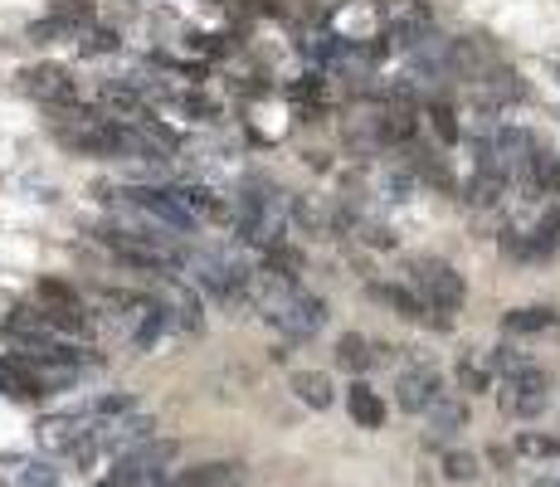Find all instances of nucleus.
Here are the masks:
<instances>
[{
  "label": "nucleus",
  "instance_id": "nucleus-11",
  "mask_svg": "<svg viewBox=\"0 0 560 487\" xmlns=\"http://www.w3.org/2000/svg\"><path fill=\"white\" fill-rule=\"evenodd\" d=\"M156 302L166 307V322H176L181 332H200L205 327V312H200V298H195V288H186L176 273H166L161 278V288H156Z\"/></svg>",
  "mask_w": 560,
  "mask_h": 487
},
{
  "label": "nucleus",
  "instance_id": "nucleus-6",
  "mask_svg": "<svg viewBox=\"0 0 560 487\" xmlns=\"http://www.w3.org/2000/svg\"><path fill=\"white\" fill-rule=\"evenodd\" d=\"M20 93L44 108H64V103H74V78L59 64H30V69H20Z\"/></svg>",
  "mask_w": 560,
  "mask_h": 487
},
{
  "label": "nucleus",
  "instance_id": "nucleus-10",
  "mask_svg": "<svg viewBox=\"0 0 560 487\" xmlns=\"http://www.w3.org/2000/svg\"><path fill=\"white\" fill-rule=\"evenodd\" d=\"M142 444H151V414L132 410L122 414V419H112L108 429H98V458L108 453V458H122V453L142 449Z\"/></svg>",
  "mask_w": 560,
  "mask_h": 487
},
{
  "label": "nucleus",
  "instance_id": "nucleus-19",
  "mask_svg": "<svg viewBox=\"0 0 560 487\" xmlns=\"http://www.w3.org/2000/svg\"><path fill=\"white\" fill-rule=\"evenodd\" d=\"M546 327H556L551 307H517V312L502 317V332H512V337H531V332H546Z\"/></svg>",
  "mask_w": 560,
  "mask_h": 487
},
{
  "label": "nucleus",
  "instance_id": "nucleus-7",
  "mask_svg": "<svg viewBox=\"0 0 560 487\" xmlns=\"http://www.w3.org/2000/svg\"><path fill=\"white\" fill-rule=\"evenodd\" d=\"M380 20H385V39L395 49H414L419 39L429 35V10L419 0H385L380 5Z\"/></svg>",
  "mask_w": 560,
  "mask_h": 487
},
{
  "label": "nucleus",
  "instance_id": "nucleus-18",
  "mask_svg": "<svg viewBox=\"0 0 560 487\" xmlns=\"http://www.w3.org/2000/svg\"><path fill=\"white\" fill-rule=\"evenodd\" d=\"M336 361L346 371H371L375 361H380V346H371V341L356 337V332H346V337L336 341Z\"/></svg>",
  "mask_w": 560,
  "mask_h": 487
},
{
  "label": "nucleus",
  "instance_id": "nucleus-21",
  "mask_svg": "<svg viewBox=\"0 0 560 487\" xmlns=\"http://www.w3.org/2000/svg\"><path fill=\"white\" fill-rule=\"evenodd\" d=\"M424 117H429V127L439 132V142H448V147L463 137V127H458V117H453V108H448V103H429V113H424Z\"/></svg>",
  "mask_w": 560,
  "mask_h": 487
},
{
  "label": "nucleus",
  "instance_id": "nucleus-14",
  "mask_svg": "<svg viewBox=\"0 0 560 487\" xmlns=\"http://www.w3.org/2000/svg\"><path fill=\"white\" fill-rule=\"evenodd\" d=\"M346 410H351V419H356L361 429H380V424H385V400L375 395L371 385H351V390H346Z\"/></svg>",
  "mask_w": 560,
  "mask_h": 487
},
{
  "label": "nucleus",
  "instance_id": "nucleus-3",
  "mask_svg": "<svg viewBox=\"0 0 560 487\" xmlns=\"http://www.w3.org/2000/svg\"><path fill=\"white\" fill-rule=\"evenodd\" d=\"M410 288L424 298V307L434 312V322H448V312H458L468 298V283L463 273L444 259H419L410 263Z\"/></svg>",
  "mask_w": 560,
  "mask_h": 487
},
{
  "label": "nucleus",
  "instance_id": "nucleus-16",
  "mask_svg": "<svg viewBox=\"0 0 560 487\" xmlns=\"http://www.w3.org/2000/svg\"><path fill=\"white\" fill-rule=\"evenodd\" d=\"M492 380H497V371H492V351H468V356L458 361V385H463L468 395L492 390Z\"/></svg>",
  "mask_w": 560,
  "mask_h": 487
},
{
  "label": "nucleus",
  "instance_id": "nucleus-9",
  "mask_svg": "<svg viewBox=\"0 0 560 487\" xmlns=\"http://www.w3.org/2000/svg\"><path fill=\"white\" fill-rule=\"evenodd\" d=\"M273 327H278L288 341H312L322 327H327V302L312 298V293H298V298L273 317Z\"/></svg>",
  "mask_w": 560,
  "mask_h": 487
},
{
  "label": "nucleus",
  "instance_id": "nucleus-8",
  "mask_svg": "<svg viewBox=\"0 0 560 487\" xmlns=\"http://www.w3.org/2000/svg\"><path fill=\"white\" fill-rule=\"evenodd\" d=\"M395 400L405 414H429L439 400H444V380L434 366H410V371L395 380Z\"/></svg>",
  "mask_w": 560,
  "mask_h": 487
},
{
  "label": "nucleus",
  "instance_id": "nucleus-4",
  "mask_svg": "<svg viewBox=\"0 0 560 487\" xmlns=\"http://www.w3.org/2000/svg\"><path fill=\"white\" fill-rule=\"evenodd\" d=\"M186 268L220 302H249V273L254 268H244L239 259H229V254H186Z\"/></svg>",
  "mask_w": 560,
  "mask_h": 487
},
{
  "label": "nucleus",
  "instance_id": "nucleus-15",
  "mask_svg": "<svg viewBox=\"0 0 560 487\" xmlns=\"http://www.w3.org/2000/svg\"><path fill=\"white\" fill-rule=\"evenodd\" d=\"M293 395H298L302 405H312V410H332V400H336L332 375H322V371H298V375H293Z\"/></svg>",
  "mask_w": 560,
  "mask_h": 487
},
{
  "label": "nucleus",
  "instance_id": "nucleus-24",
  "mask_svg": "<svg viewBox=\"0 0 560 487\" xmlns=\"http://www.w3.org/2000/svg\"><path fill=\"white\" fill-rule=\"evenodd\" d=\"M517 453H526V458H560V439H546V434H522V439H517Z\"/></svg>",
  "mask_w": 560,
  "mask_h": 487
},
{
  "label": "nucleus",
  "instance_id": "nucleus-22",
  "mask_svg": "<svg viewBox=\"0 0 560 487\" xmlns=\"http://www.w3.org/2000/svg\"><path fill=\"white\" fill-rule=\"evenodd\" d=\"M15 483L20 487H59V468H49V463H20Z\"/></svg>",
  "mask_w": 560,
  "mask_h": 487
},
{
  "label": "nucleus",
  "instance_id": "nucleus-25",
  "mask_svg": "<svg viewBox=\"0 0 560 487\" xmlns=\"http://www.w3.org/2000/svg\"><path fill=\"white\" fill-rule=\"evenodd\" d=\"M112 49H117L112 30H83V54H112Z\"/></svg>",
  "mask_w": 560,
  "mask_h": 487
},
{
  "label": "nucleus",
  "instance_id": "nucleus-2",
  "mask_svg": "<svg viewBox=\"0 0 560 487\" xmlns=\"http://www.w3.org/2000/svg\"><path fill=\"white\" fill-rule=\"evenodd\" d=\"M176 453L181 449H176L171 439H151V444H142V449L112 458V468L98 478V487H166Z\"/></svg>",
  "mask_w": 560,
  "mask_h": 487
},
{
  "label": "nucleus",
  "instance_id": "nucleus-17",
  "mask_svg": "<svg viewBox=\"0 0 560 487\" xmlns=\"http://www.w3.org/2000/svg\"><path fill=\"white\" fill-rule=\"evenodd\" d=\"M234 483H239L234 463H200V468H186L176 483H166V487H234Z\"/></svg>",
  "mask_w": 560,
  "mask_h": 487
},
{
  "label": "nucleus",
  "instance_id": "nucleus-1",
  "mask_svg": "<svg viewBox=\"0 0 560 487\" xmlns=\"http://www.w3.org/2000/svg\"><path fill=\"white\" fill-rule=\"evenodd\" d=\"M54 137L78 156H117L127 151V122L122 117H103L93 108H54Z\"/></svg>",
  "mask_w": 560,
  "mask_h": 487
},
{
  "label": "nucleus",
  "instance_id": "nucleus-26",
  "mask_svg": "<svg viewBox=\"0 0 560 487\" xmlns=\"http://www.w3.org/2000/svg\"><path fill=\"white\" fill-rule=\"evenodd\" d=\"M288 93H293V103H317V93H322V83H317V78H302V83H293Z\"/></svg>",
  "mask_w": 560,
  "mask_h": 487
},
{
  "label": "nucleus",
  "instance_id": "nucleus-12",
  "mask_svg": "<svg viewBox=\"0 0 560 487\" xmlns=\"http://www.w3.org/2000/svg\"><path fill=\"white\" fill-rule=\"evenodd\" d=\"M473 93L483 98L487 108H502V103H517V98H526V83L512 69H502V64H492L487 74L473 78Z\"/></svg>",
  "mask_w": 560,
  "mask_h": 487
},
{
  "label": "nucleus",
  "instance_id": "nucleus-5",
  "mask_svg": "<svg viewBox=\"0 0 560 487\" xmlns=\"http://www.w3.org/2000/svg\"><path fill=\"white\" fill-rule=\"evenodd\" d=\"M497 405H502V414H512V419L546 414V405H551V375L536 371V366H526L522 375H507L502 390H497Z\"/></svg>",
  "mask_w": 560,
  "mask_h": 487
},
{
  "label": "nucleus",
  "instance_id": "nucleus-23",
  "mask_svg": "<svg viewBox=\"0 0 560 487\" xmlns=\"http://www.w3.org/2000/svg\"><path fill=\"white\" fill-rule=\"evenodd\" d=\"M444 478L473 483V478H478V458H473V453H444Z\"/></svg>",
  "mask_w": 560,
  "mask_h": 487
},
{
  "label": "nucleus",
  "instance_id": "nucleus-20",
  "mask_svg": "<svg viewBox=\"0 0 560 487\" xmlns=\"http://www.w3.org/2000/svg\"><path fill=\"white\" fill-rule=\"evenodd\" d=\"M463 424H468V405H463V400H453V395H444V400L429 410V434H434V439L458 434Z\"/></svg>",
  "mask_w": 560,
  "mask_h": 487
},
{
  "label": "nucleus",
  "instance_id": "nucleus-13",
  "mask_svg": "<svg viewBox=\"0 0 560 487\" xmlns=\"http://www.w3.org/2000/svg\"><path fill=\"white\" fill-rule=\"evenodd\" d=\"M371 298H380L390 312H400V317H410V322H419V317H429V307H424V298L414 293L410 283H371Z\"/></svg>",
  "mask_w": 560,
  "mask_h": 487
}]
</instances>
